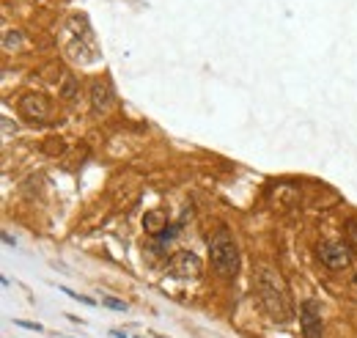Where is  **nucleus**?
<instances>
[{"mask_svg":"<svg viewBox=\"0 0 357 338\" xmlns=\"http://www.w3.org/2000/svg\"><path fill=\"white\" fill-rule=\"evenodd\" d=\"M61 292L66 295V297H72V300H77V303H85V306H96V300H91V297H85V295H77V292H72V289H66V286H61Z\"/></svg>","mask_w":357,"mask_h":338,"instance_id":"obj_11","label":"nucleus"},{"mask_svg":"<svg viewBox=\"0 0 357 338\" xmlns=\"http://www.w3.org/2000/svg\"><path fill=\"white\" fill-rule=\"evenodd\" d=\"M14 325H19V328H25V330H36V333H41V325H30V322H22V319H14Z\"/></svg>","mask_w":357,"mask_h":338,"instance_id":"obj_14","label":"nucleus"},{"mask_svg":"<svg viewBox=\"0 0 357 338\" xmlns=\"http://www.w3.org/2000/svg\"><path fill=\"white\" fill-rule=\"evenodd\" d=\"M110 336L113 338H130L127 333H121V330H110Z\"/></svg>","mask_w":357,"mask_h":338,"instance_id":"obj_15","label":"nucleus"},{"mask_svg":"<svg viewBox=\"0 0 357 338\" xmlns=\"http://www.w3.org/2000/svg\"><path fill=\"white\" fill-rule=\"evenodd\" d=\"M319 259L330 270H347L352 262V251L344 242H325V245H319Z\"/></svg>","mask_w":357,"mask_h":338,"instance_id":"obj_6","label":"nucleus"},{"mask_svg":"<svg viewBox=\"0 0 357 338\" xmlns=\"http://www.w3.org/2000/svg\"><path fill=\"white\" fill-rule=\"evenodd\" d=\"M201 270H203V264L192 251H178L176 256L168 262V275L178 278V281H192V278L201 275Z\"/></svg>","mask_w":357,"mask_h":338,"instance_id":"obj_4","label":"nucleus"},{"mask_svg":"<svg viewBox=\"0 0 357 338\" xmlns=\"http://www.w3.org/2000/svg\"><path fill=\"white\" fill-rule=\"evenodd\" d=\"M209 256H212V267H214L217 275L236 278V273H239V248H236L234 237L225 229H220L209 240Z\"/></svg>","mask_w":357,"mask_h":338,"instance_id":"obj_3","label":"nucleus"},{"mask_svg":"<svg viewBox=\"0 0 357 338\" xmlns=\"http://www.w3.org/2000/svg\"><path fill=\"white\" fill-rule=\"evenodd\" d=\"M22 47V33L19 30H6L3 33V50L11 52V50H19Z\"/></svg>","mask_w":357,"mask_h":338,"instance_id":"obj_10","label":"nucleus"},{"mask_svg":"<svg viewBox=\"0 0 357 338\" xmlns=\"http://www.w3.org/2000/svg\"><path fill=\"white\" fill-rule=\"evenodd\" d=\"M19 116L30 124H44L50 118V99L44 94H25L19 99Z\"/></svg>","mask_w":357,"mask_h":338,"instance_id":"obj_5","label":"nucleus"},{"mask_svg":"<svg viewBox=\"0 0 357 338\" xmlns=\"http://www.w3.org/2000/svg\"><path fill=\"white\" fill-rule=\"evenodd\" d=\"M66 55H69L74 63H80V66H91V63H96V58H99V50H96L91 25H88V19L80 17V14L69 17V22H66Z\"/></svg>","mask_w":357,"mask_h":338,"instance_id":"obj_2","label":"nucleus"},{"mask_svg":"<svg viewBox=\"0 0 357 338\" xmlns=\"http://www.w3.org/2000/svg\"><path fill=\"white\" fill-rule=\"evenodd\" d=\"M300 325H303V336L305 338H322L325 322H322V308L316 300H305L300 308Z\"/></svg>","mask_w":357,"mask_h":338,"instance_id":"obj_7","label":"nucleus"},{"mask_svg":"<svg viewBox=\"0 0 357 338\" xmlns=\"http://www.w3.org/2000/svg\"><path fill=\"white\" fill-rule=\"evenodd\" d=\"M138 338H146V336H138Z\"/></svg>","mask_w":357,"mask_h":338,"instance_id":"obj_16","label":"nucleus"},{"mask_svg":"<svg viewBox=\"0 0 357 338\" xmlns=\"http://www.w3.org/2000/svg\"><path fill=\"white\" fill-rule=\"evenodd\" d=\"M113 85L108 83V80H96L94 85H91V107L96 110V113H108L110 107H113Z\"/></svg>","mask_w":357,"mask_h":338,"instance_id":"obj_8","label":"nucleus"},{"mask_svg":"<svg viewBox=\"0 0 357 338\" xmlns=\"http://www.w3.org/2000/svg\"><path fill=\"white\" fill-rule=\"evenodd\" d=\"M61 94H63V99H74V77H63V88H61Z\"/></svg>","mask_w":357,"mask_h":338,"instance_id":"obj_12","label":"nucleus"},{"mask_svg":"<svg viewBox=\"0 0 357 338\" xmlns=\"http://www.w3.org/2000/svg\"><path fill=\"white\" fill-rule=\"evenodd\" d=\"M165 223H168V220H165V215H163V212H149V215L143 218L146 231H149V234H157V237L165 231Z\"/></svg>","mask_w":357,"mask_h":338,"instance_id":"obj_9","label":"nucleus"},{"mask_svg":"<svg viewBox=\"0 0 357 338\" xmlns=\"http://www.w3.org/2000/svg\"><path fill=\"white\" fill-rule=\"evenodd\" d=\"M102 303H105L108 308H113V311H127V303H119V300H113V297H102Z\"/></svg>","mask_w":357,"mask_h":338,"instance_id":"obj_13","label":"nucleus"},{"mask_svg":"<svg viewBox=\"0 0 357 338\" xmlns=\"http://www.w3.org/2000/svg\"><path fill=\"white\" fill-rule=\"evenodd\" d=\"M256 292L261 297V306L267 308V314L275 322L292 319V300H289V292H286V286H283V281L278 278L275 270H269V267L256 270Z\"/></svg>","mask_w":357,"mask_h":338,"instance_id":"obj_1","label":"nucleus"},{"mask_svg":"<svg viewBox=\"0 0 357 338\" xmlns=\"http://www.w3.org/2000/svg\"><path fill=\"white\" fill-rule=\"evenodd\" d=\"M355 284H357V275H355Z\"/></svg>","mask_w":357,"mask_h":338,"instance_id":"obj_17","label":"nucleus"}]
</instances>
